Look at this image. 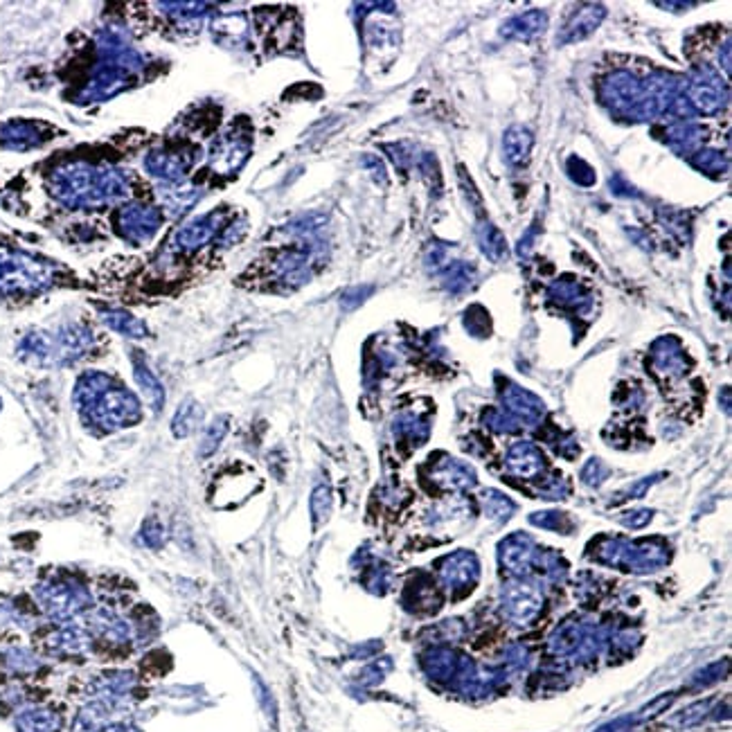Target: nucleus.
<instances>
[{
	"mask_svg": "<svg viewBox=\"0 0 732 732\" xmlns=\"http://www.w3.org/2000/svg\"><path fill=\"white\" fill-rule=\"evenodd\" d=\"M212 34L214 41L221 43L226 48H237L244 46L248 41V19L246 14L235 12V14H221L212 23Z\"/></svg>",
	"mask_w": 732,
	"mask_h": 732,
	"instance_id": "2eb2a0df",
	"label": "nucleus"
},
{
	"mask_svg": "<svg viewBox=\"0 0 732 732\" xmlns=\"http://www.w3.org/2000/svg\"><path fill=\"white\" fill-rule=\"evenodd\" d=\"M75 399L82 413L91 419L95 426L113 431L140 419V404L129 390L115 386L106 374H86L79 381Z\"/></svg>",
	"mask_w": 732,
	"mask_h": 732,
	"instance_id": "f03ea898",
	"label": "nucleus"
},
{
	"mask_svg": "<svg viewBox=\"0 0 732 732\" xmlns=\"http://www.w3.org/2000/svg\"><path fill=\"white\" fill-rule=\"evenodd\" d=\"M388 154H392V163L397 165V169H401V172H408L410 167H413L415 158L410 156V145H406V142H399V145H388L386 147Z\"/></svg>",
	"mask_w": 732,
	"mask_h": 732,
	"instance_id": "2f4dec72",
	"label": "nucleus"
},
{
	"mask_svg": "<svg viewBox=\"0 0 732 732\" xmlns=\"http://www.w3.org/2000/svg\"><path fill=\"white\" fill-rule=\"evenodd\" d=\"M476 241H478L482 255L489 257L494 264L503 262L507 257L505 235L501 232V228H496L489 219H480L476 223Z\"/></svg>",
	"mask_w": 732,
	"mask_h": 732,
	"instance_id": "f3484780",
	"label": "nucleus"
},
{
	"mask_svg": "<svg viewBox=\"0 0 732 732\" xmlns=\"http://www.w3.org/2000/svg\"><path fill=\"white\" fill-rule=\"evenodd\" d=\"M203 419V408L196 404V401L187 399L181 404V408L176 410V415L172 419V433L176 437H187L192 431H196Z\"/></svg>",
	"mask_w": 732,
	"mask_h": 732,
	"instance_id": "4be33fe9",
	"label": "nucleus"
},
{
	"mask_svg": "<svg viewBox=\"0 0 732 732\" xmlns=\"http://www.w3.org/2000/svg\"><path fill=\"white\" fill-rule=\"evenodd\" d=\"M548 300L555 302L561 309H573V311H586L593 305L591 293L586 291L582 282L570 278V275H564V278H559L557 282L550 284Z\"/></svg>",
	"mask_w": 732,
	"mask_h": 732,
	"instance_id": "f8f14e48",
	"label": "nucleus"
},
{
	"mask_svg": "<svg viewBox=\"0 0 732 732\" xmlns=\"http://www.w3.org/2000/svg\"><path fill=\"white\" fill-rule=\"evenodd\" d=\"M251 149H253L251 131H248L244 122H241L212 145L208 158L210 172L221 178L235 176L239 169L246 165L248 156H251Z\"/></svg>",
	"mask_w": 732,
	"mask_h": 732,
	"instance_id": "20e7f679",
	"label": "nucleus"
},
{
	"mask_svg": "<svg viewBox=\"0 0 732 732\" xmlns=\"http://www.w3.org/2000/svg\"><path fill=\"white\" fill-rule=\"evenodd\" d=\"M606 19V7L600 3H586L579 5L577 10L570 16L564 30L557 37L559 46H568V43H577L591 37V34L600 28L602 21Z\"/></svg>",
	"mask_w": 732,
	"mask_h": 732,
	"instance_id": "9b49d317",
	"label": "nucleus"
},
{
	"mask_svg": "<svg viewBox=\"0 0 732 732\" xmlns=\"http://www.w3.org/2000/svg\"><path fill=\"white\" fill-rule=\"evenodd\" d=\"M142 543L149 548H160L165 543V530L163 525L158 523V519H149L145 525H142Z\"/></svg>",
	"mask_w": 732,
	"mask_h": 732,
	"instance_id": "c756f323",
	"label": "nucleus"
},
{
	"mask_svg": "<svg viewBox=\"0 0 732 732\" xmlns=\"http://www.w3.org/2000/svg\"><path fill=\"white\" fill-rule=\"evenodd\" d=\"M133 370H136V383H138V388L142 390V395L147 397L151 408H154V410L163 408V404H165V390H163V386H160V381L156 379V374L151 372V368L145 363V359H142V356H136V361H133Z\"/></svg>",
	"mask_w": 732,
	"mask_h": 732,
	"instance_id": "6ab92c4d",
	"label": "nucleus"
},
{
	"mask_svg": "<svg viewBox=\"0 0 732 732\" xmlns=\"http://www.w3.org/2000/svg\"><path fill=\"white\" fill-rule=\"evenodd\" d=\"M419 172H424L428 185H435V192L440 194V187H442V176H440V167H437V160L431 156V154H424L422 158H419Z\"/></svg>",
	"mask_w": 732,
	"mask_h": 732,
	"instance_id": "7c9ffc66",
	"label": "nucleus"
},
{
	"mask_svg": "<svg viewBox=\"0 0 732 732\" xmlns=\"http://www.w3.org/2000/svg\"><path fill=\"white\" fill-rule=\"evenodd\" d=\"M52 129L39 120H7L0 122V145L14 151H28L46 145Z\"/></svg>",
	"mask_w": 732,
	"mask_h": 732,
	"instance_id": "9d476101",
	"label": "nucleus"
},
{
	"mask_svg": "<svg viewBox=\"0 0 732 732\" xmlns=\"http://www.w3.org/2000/svg\"><path fill=\"white\" fill-rule=\"evenodd\" d=\"M194 163H196V149L190 145L158 147L145 158L147 172L169 185L183 183L185 174L190 172Z\"/></svg>",
	"mask_w": 732,
	"mask_h": 732,
	"instance_id": "6e6552de",
	"label": "nucleus"
},
{
	"mask_svg": "<svg viewBox=\"0 0 732 732\" xmlns=\"http://www.w3.org/2000/svg\"><path fill=\"white\" fill-rule=\"evenodd\" d=\"M311 512H314L316 523L327 521L329 512H332V492H329V487L316 489L314 498H311Z\"/></svg>",
	"mask_w": 732,
	"mask_h": 732,
	"instance_id": "c85d7f7f",
	"label": "nucleus"
},
{
	"mask_svg": "<svg viewBox=\"0 0 732 732\" xmlns=\"http://www.w3.org/2000/svg\"><path fill=\"white\" fill-rule=\"evenodd\" d=\"M230 221L232 219L228 208H219L210 214H203V217L192 219L174 235V251L176 253L201 251L203 246L210 244V241L219 239L223 228H226Z\"/></svg>",
	"mask_w": 732,
	"mask_h": 732,
	"instance_id": "0eeeda50",
	"label": "nucleus"
},
{
	"mask_svg": "<svg viewBox=\"0 0 732 732\" xmlns=\"http://www.w3.org/2000/svg\"><path fill=\"white\" fill-rule=\"evenodd\" d=\"M102 318L106 325H111L115 332H120L124 336H131V338L147 336V327L142 325L138 318L127 314V311H104Z\"/></svg>",
	"mask_w": 732,
	"mask_h": 732,
	"instance_id": "5701e85b",
	"label": "nucleus"
},
{
	"mask_svg": "<svg viewBox=\"0 0 732 732\" xmlns=\"http://www.w3.org/2000/svg\"><path fill=\"white\" fill-rule=\"evenodd\" d=\"M424 264L428 271L433 273H442L446 266H449V246L446 244H431L426 248V255H424Z\"/></svg>",
	"mask_w": 732,
	"mask_h": 732,
	"instance_id": "cd10ccee",
	"label": "nucleus"
},
{
	"mask_svg": "<svg viewBox=\"0 0 732 732\" xmlns=\"http://www.w3.org/2000/svg\"><path fill=\"white\" fill-rule=\"evenodd\" d=\"M532 145H534L532 133L525 127H521V124H514V127H510L505 131V138H503L505 163L512 165V167L525 165V163H528V158H530Z\"/></svg>",
	"mask_w": 732,
	"mask_h": 732,
	"instance_id": "dca6fc26",
	"label": "nucleus"
},
{
	"mask_svg": "<svg viewBox=\"0 0 732 732\" xmlns=\"http://www.w3.org/2000/svg\"><path fill=\"white\" fill-rule=\"evenodd\" d=\"M719 61L723 70H726V75H730V41L723 43V52H719Z\"/></svg>",
	"mask_w": 732,
	"mask_h": 732,
	"instance_id": "58836bf2",
	"label": "nucleus"
},
{
	"mask_svg": "<svg viewBox=\"0 0 732 732\" xmlns=\"http://www.w3.org/2000/svg\"><path fill=\"white\" fill-rule=\"evenodd\" d=\"M602 102L620 118L638 120L642 100H645V84L629 70H615L602 84Z\"/></svg>",
	"mask_w": 732,
	"mask_h": 732,
	"instance_id": "39448f33",
	"label": "nucleus"
},
{
	"mask_svg": "<svg viewBox=\"0 0 732 732\" xmlns=\"http://www.w3.org/2000/svg\"><path fill=\"white\" fill-rule=\"evenodd\" d=\"M507 464H510V471L516 473V476L530 478V476H537V473L541 471L543 458L532 444H516L514 449L510 451Z\"/></svg>",
	"mask_w": 732,
	"mask_h": 732,
	"instance_id": "aec40b11",
	"label": "nucleus"
},
{
	"mask_svg": "<svg viewBox=\"0 0 732 732\" xmlns=\"http://www.w3.org/2000/svg\"><path fill=\"white\" fill-rule=\"evenodd\" d=\"M656 5L660 10H676V12H685L690 10V7H696V3H672V0H669V3H656Z\"/></svg>",
	"mask_w": 732,
	"mask_h": 732,
	"instance_id": "4c0bfd02",
	"label": "nucleus"
},
{
	"mask_svg": "<svg viewBox=\"0 0 732 732\" xmlns=\"http://www.w3.org/2000/svg\"><path fill=\"white\" fill-rule=\"evenodd\" d=\"M226 433H228V417L214 419L201 440V455H212L214 451H217L219 444L223 442V437H226Z\"/></svg>",
	"mask_w": 732,
	"mask_h": 732,
	"instance_id": "393cba45",
	"label": "nucleus"
},
{
	"mask_svg": "<svg viewBox=\"0 0 732 732\" xmlns=\"http://www.w3.org/2000/svg\"><path fill=\"white\" fill-rule=\"evenodd\" d=\"M458 172H460V185H462V190H464V194H467V201H469L471 205H476V212H478V214H482V196L478 194L476 185H473V181L469 178L467 169H464V167L460 165V167H458Z\"/></svg>",
	"mask_w": 732,
	"mask_h": 732,
	"instance_id": "473e14b6",
	"label": "nucleus"
},
{
	"mask_svg": "<svg viewBox=\"0 0 732 732\" xmlns=\"http://www.w3.org/2000/svg\"><path fill=\"white\" fill-rule=\"evenodd\" d=\"M546 28H548V14L541 10H530L512 16L510 21H505L501 34L510 41H534L546 32Z\"/></svg>",
	"mask_w": 732,
	"mask_h": 732,
	"instance_id": "ddd939ff",
	"label": "nucleus"
},
{
	"mask_svg": "<svg viewBox=\"0 0 732 732\" xmlns=\"http://www.w3.org/2000/svg\"><path fill=\"white\" fill-rule=\"evenodd\" d=\"M440 278L446 291L464 293L469 287H473V282H476V269L467 262H453L440 273Z\"/></svg>",
	"mask_w": 732,
	"mask_h": 732,
	"instance_id": "412c9836",
	"label": "nucleus"
},
{
	"mask_svg": "<svg viewBox=\"0 0 732 732\" xmlns=\"http://www.w3.org/2000/svg\"><path fill=\"white\" fill-rule=\"evenodd\" d=\"M687 88L685 102L690 104L694 115H714L728 104V86L721 82L717 70L703 64L694 70Z\"/></svg>",
	"mask_w": 732,
	"mask_h": 732,
	"instance_id": "423d86ee",
	"label": "nucleus"
},
{
	"mask_svg": "<svg viewBox=\"0 0 732 732\" xmlns=\"http://www.w3.org/2000/svg\"><path fill=\"white\" fill-rule=\"evenodd\" d=\"M692 165L701 172L710 174V176H721L728 172V158L721 156V151H712V149H699L696 154L690 158Z\"/></svg>",
	"mask_w": 732,
	"mask_h": 732,
	"instance_id": "b1692460",
	"label": "nucleus"
},
{
	"mask_svg": "<svg viewBox=\"0 0 732 732\" xmlns=\"http://www.w3.org/2000/svg\"><path fill=\"white\" fill-rule=\"evenodd\" d=\"M203 190L190 183H172L163 190V203L165 208L174 214V217H181L187 210H192L196 203L201 201Z\"/></svg>",
	"mask_w": 732,
	"mask_h": 732,
	"instance_id": "a211bd4d",
	"label": "nucleus"
},
{
	"mask_svg": "<svg viewBox=\"0 0 732 732\" xmlns=\"http://www.w3.org/2000/svg\"><path fill=\"white\" fill-rule=\"evenodd\" d=\"M566 169H568V176L573 178V181H575L577 185H582V187H591V185H595V181H597L595 169H593L591 165H588L584 158H579V156H573V158H570V160H568V165H566Z\"/></svg>",
	"mask_w": 732,
	"mask_h": 732,
	"instance_id": "a878e982",
	"label": "nucleus"
},
{
	"mask_svg": "<svg viewBox=\"0 0 732 732\" xmlns=\"http://www.w3.org/2000/svg\"><path fill=\"white\" fill-rule=\"evenodd\" d=\"M48 187L55 199L70 210L106 208L129 196V181L120 169L91 160H61L48 174Z\"/></svg>",
	"mask_w": 732,
	"mask_h": 732,
	"instance_id": "f257e3e1",
	"label": "nucleus"
},
{
	"mask_svg": "<svg viewBox=\"0 0 732 732\" xmlns=\"http://www.w3.org/2000/svg\"><path fill=\"white\" fill-rule=\"evenodd\" d=\"M120 237L131 246H142L156 237V232L163 226V214L149 205H127L115 217Z\"/></svg>",
	"mask_w": 732,
	"mask_h": 732,
	"instance_id": "1a4fd4ad",
	"label": "nucleus"
},
{
	"mask_svg": "<svg viewBox=\"0 0 732 732\" xmlns=\"http://www.w3.org/2000/svg\"><path fill=\"white\" fill-rule=\"evenodd\" d=\"M537 235H539V223H532V226L528 228V232L519 239V246H516V255L519 257H530L532 248H534V241H537Z\"/></svg>",
	"mask_w": 732,
	"mask_h": 732,
	"instance_id": "72a5a7b5",
	"label": "nucleus"
},
{
	"mask_svg": "<svg viewBox=\"0 0 732 732\" xmlns=\"http://www.w3.org/2000/svg\"><path fill=\"white\" fill-rule=\"evenodd\" d=\"M59 282V269L39 255L0 246V296H34Z\"/></svg>",
	"mask_w": 732,
	"mask_h": 732,
	"instance_id": "7ed1b4c3",
	"label": "nucleus"
},
{
	"mask_svg": "<svg viewBox=\"0 0 732 732\" xmlns=\"http://www.w3.org/2000/svg\"><path fill=\"white\" fill-rule=\"evenodd\" d=\"M611 190H613L615 194H618V196H638V194H636V190H633V187H629L627 183H624V178H622V176H615V178H611Z\"/></svg>",
	"mask_w": 732,
	"mask_h": 732,
	"instance_id": "e433bc0d",
	"label": "nucleus"
},
{
	"mask_svg": "<svg viewBox=\"0 0 732 732\" xmlns=\"http://www.w3.org/2000/svg\"><path fill=\"white\" fill-rule=\"evenodd\" d=\"M363 165L370 169L372 176H374V181H377V183H388L386 167H383V163H381V160L377 156H365L363 158Z\"/></svg>",
	"mask_w": 732,
	"mask_h": 732,
	"instance_id": "f704fd0d",
	"label": "nucleus"
},
{
	"mask_svg": "<svg viewBox=\"0 0 732 732\" xmlns=\"http://www.w3.org/2000/svg\"><path fill=\"white\" fill-rule=\"evenodd\" d=\"M660 221L665 223L667 230L672 232V235L678 239V241H687L690 239V221H687V217L683 212H676V210H663L660 212Z\"/></svg>",
	"mask_w": 732,
	"mask_h": 732,
	"instance_id": "bb28decb",
	"label": "nucleus"
},
{
	"mask_svg": "<svg viewBox=\"0 0 732 732\" xmlns=\"http://www.w3.org/2000/svg\"><path fill=\"white\" fill-rule=\"evenodd\" d=\"M665 140H667V145L676 151V154L692 158L696 151L701 149L703 127L692 120L672 122L665 129Z\"/></svg>",
	"mask_w": 732,
	"mask_h": 732,
	"instance_id": "4468645a",
	"label": "nucleus"
},
{
	"mask_svg": "<svg viewBox=\"0 0 732 732\" xmlns=\"http://www.w3.org/2000/svg\"><path fill=\"white\" fill-rule=\"evenodd\" d=\"M370 293H372V289H370V287H356V289H350V291H347L345 296H343V307H345V309H352V307H356V305H361L363 298H365V296H370Z\"/></svg>",
	"mask_w": 732,
	"mask_h": 732,
	"instance_id": "c9c22d12",
	"label": "nucleus"
}]
</instances>
